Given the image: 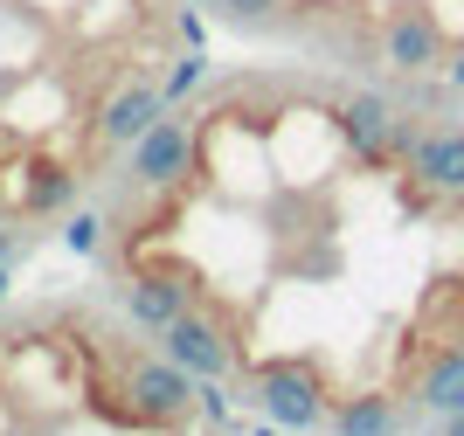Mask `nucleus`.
Segmentation results:
<instances>
[{
	"label": "nucleus",
	"instance_id": "obj_1",
	"mask_svg": "<svg viewBox=\"0 0 464 436\" xmlns=\"http://www.w3.org/2000/svg\"><path fill=\"white\" fill-rule=\"evenodd\" d=\"M97 270L285 430L464 416V125L388 83L298 56L194 76L104 194Z\"/></svg>",
	"mask_w": 464,
	"mask_h": 436
},
{
	"label": "nucleus",
	"instance_id": "obj_2",
	"mask_svg": "<svg viewBox=\"0 0 464 436\" xmlns=\"http://www.w3.org/2000/svg\"><path fill=\"white\" fill-rule=\"evenodd\" d=\"M194 0H0V243L104 201L194 83Z\"/></svg>",
	"mask_w": 464,
	"mask_h": 436
},
{
	"label": "nucleus",
	"instance_id": "obj_3",
	"mask_svg": "<svg viewBox=\"0 0 464 436\" xmlns=\"http://www.w3.org/2000/svg\"><path fill=\"white\" fill-rule=\"evenodd\" d=\"M0 436H236V402L111 291H42L0 305Z\"/></svg>",
	"mask_w": 464,
	"mask_h": 436
},
{
	"label": "nucleus",
	"instance_id": "obj_4",
	"mask_svg": "<svg viewBox=\"0 0 464 436\" xmlns=\"http://www.w3.org/2000/svg\"><path fill=\"white\" fill-rule=\"evenodd\" d=\"M271 56L368 76L416 104H464V0H194Z\"/></svg>",
	"mask_w": 464,
	"mask_h": 436
}]
</instances>
